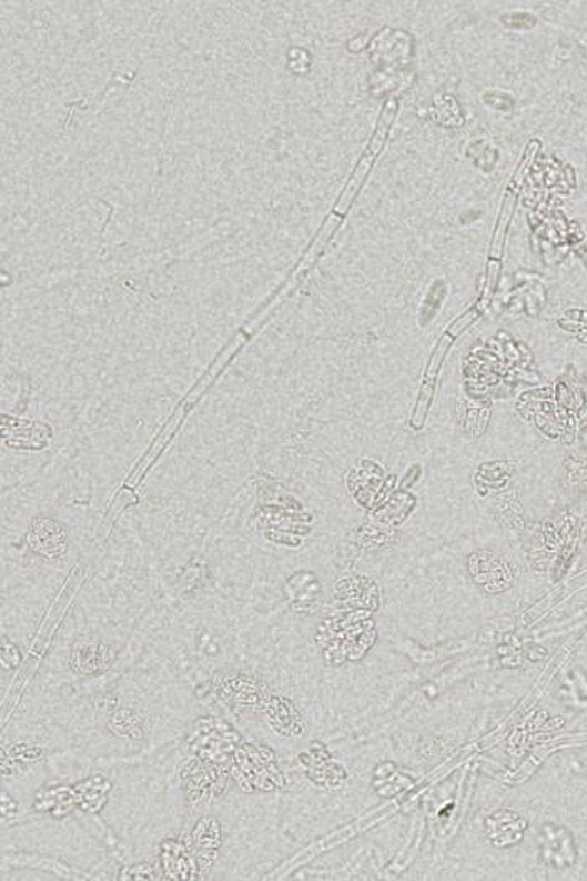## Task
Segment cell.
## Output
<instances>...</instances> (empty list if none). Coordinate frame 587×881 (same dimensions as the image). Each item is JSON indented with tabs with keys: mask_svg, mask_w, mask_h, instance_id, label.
I'll return each mask as SVG.
<instances>
[{
	"mask_svg": "<svg viewBox=\"0 0 587 881\" xmlns=\"http://www.w3.org/2000/svg\"><path fill=\"white\" fill-rule=\"evenodd\" d=\"M539 151V143L533 141L527 148L526 157L523 163L517 169L516 176L510 180L507 192L504 197V206H502L500 216H498L497 226H495L494 239H492L490 256H488L487 264V284H485L484 294H482L478 308L487 309L490 304L492 296H494L495 288H497L498 272H500L502 248H504L505 232H507L508 223H510L512 212L516 207L517 197H519L520 189L524 186V177H526L527 169L533 163V158Z\"/></svg>",
	"mask_w": 587,
	"mask_h": 881,
	"instance_id": "1",
	"label": "cell"
},
{
	"mask_svg": "<svg viewBox=\"0 0 587 881\" xmlns=\"http://www.w3.org/2000/svg\"><path fill=\"white\" fill-rule=\"evenodd\" d=\"M482 312L484 311H482L478 306L468 309L464 316H461V318L445 331L444 337L439 338L438 343H436L435 350H433L432 357H429L428 364H426L425 374H423L422 384H419L418 398H416V406L415 409H413L412 420H409V426H412L413 430H422L423 426H425L429 407H432L433 394H435L436 378H438L439 367L444 363L445 354L451 350L454 341L457 340L470 324H474L475 321L480 318Z\"/></svg>",
	"mask_w": 587,
	"mask_h": 881,
	"instance_id": "2",
	"label": "cell"
},
{
	"mask_svg": "<svg viewBox=\"0 0 587 881\" xmlns=\"http://www.w3.org/2000/svg\"><path fill=\"white\" fill-rule=\"evenodd\" d=\"M81 578H83V571H81V568H74L71 577H69L68 583H65L64 590H62V593L59 594L55 603L52 604L51 611H49L48 617H45L41 630L38 631V640H36L34 649H32L31 653H29V660L26 662L24 669H22V672L19 673V677L14 682L19 685L18 693H16L14 697L16 700L19 699L22 690H24L26 683L29 682L32 673L38 670L42 657L45 655L49 640H51L52 634H54L55 630H58L59 623H61L62 620V614L65 613V608L71 604V601L74 600V594H77V591L80 590L81 583H78V580H81Z\"/></svg>",
	"mask_w": 587,
	"mask_h": 881,
	"instance_id": "3",
	"label": "cell"
},
{
	"mask_svg": "<svg viewBox=\"0 0 587 881\" xmlns=\"http://www.w3.org/2000/svg\"><path fill=\"white\" fill-rule=\"evenodd\" d=\"M396 113H398V101H386L385 110H383L378 124H376L375 134H373L368 148H366L363 157H361L360 163H357L356 169H354L350 182L346 183V189L341 193L340 200H337L336 207H334L333 210L334 216L341 217V219L346 216L351 203H353L354 197H356L357 190L363 186L364 179L368 177L376 157H378L379 151L383 150V144H385L386 137H388L389 130H392Z\"/></svg>",
	"mask_w": 587,
	"mask_h": 881,
	"instance_id": "4",
	"label": "cell"
},
{
	"mask_svg": "<svg viewBox=\"0 0 587 881\" xmlns=\"http://www.w3.org/2000/svg\"><path fill=\"white\" fill-rule=\"evenodd\" d=\"M64 531L61 525L55 521H36L31 534H29V542L36 551L42 552L45 555H59L65 551Z\"/></svg>",
	"mask_w": 587,
	"mask_h": 881,
	"instance_id": "5",
	"label": "cell"
},
{
	"mask_svg": "<svg viewBox=\"0 0 587 881\" xmlns=\"http://www.w3.org/2000/svg\"><path fill=\"white\" fill-rule=\"evenodd\" d=\"M488 834H490L494 843L498 847H508V844L517 843L523 838L526 821L520 820L517 814L502 811V813L494 814L487 821Z\"/></svg>",
	"mask_w": 587,
	"mask_h": 881,
	"instance_id": "6",
	"label": "cell"
}]
</instances>
